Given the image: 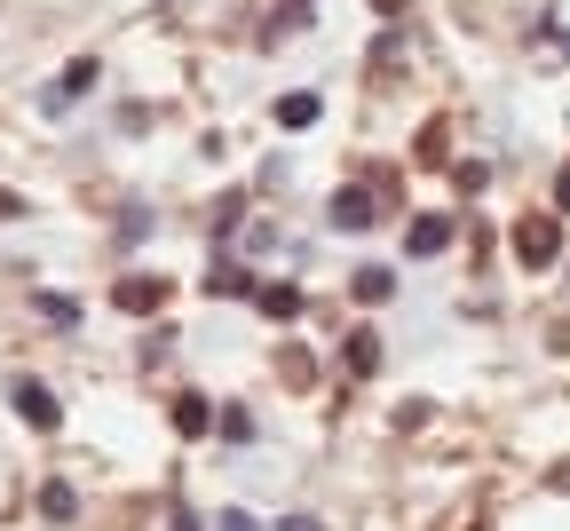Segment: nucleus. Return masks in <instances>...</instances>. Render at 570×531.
<instances>
[{
    "label": "nucleus",
    "mask_w": 570,
    "mask_h": 531,
    "mask_svg": "<svg viewBox=\"0 0 570 531\" xmlns=\"http://www.w3.org/2000/svg\"><path fill=\"white\" fill-rule=\"evenodd\" d=\"M175 428H183V437H207V428H214V405H207V396H175Z\"/></svg>",
    "instance_id": "423d86ee"
},
{
    "label": "nucleus",
    "mask_w": 570,
    "mask_h": 531,
    "mask_svg": "<svg viewBox=\"0 0 570 531\" xmlns=\"http://www.w3.org/2000/svg\"><path fill=\"white\" fill-rule=\"evenodd\" d=\"M222 531H254V516H222Z\"/></svg>",
    "instance_id": "2eb2a0df"
},
{
    "label": "nucleus",
    "mask_w": 570,
    "mask_h": 531,
    "mask_svg": "<svg viewBox=\"0 0 570 531\" xmlns=\"http://www.w3.org/2000/svg\"><path fill=\"white\" fill-rule=\"evenodd\" d=\"M373 365H381V342H373V334H349V373L364 381V373H373Z\"/></svg>",
    "instance_id": "9b49d317"
},
{
    "label": "nucleus",
    "mask_w": 570,
    "mask_h": 531,
    "mask_svg": "<svg viewBox=\"0 0 570 531\" xmlns=\"http://www.w3.org/2000/svg\"><path fill=\"white\" fill-rule=\"evenodd\" d=\"M555 254H562V222L555 215H523L515 222V262H523V270H547Z\"/></svg>",
    "instance_id": "f257e3e1"
},
{
    "label": "nucleus",
    "mask_w": 570,
    "mask_h": 531,
    "mask_svg": "<svg viewBox=\"0 0 570 531\" xmlns=\"http://www.w3.org/2000/svg\"><path fill=\"white\" fill-rule=\"evenodd\" d=\"M9 405L24 413V428H40V437H48L56 420H63V405H56V396H48L40 381H9Z\"/></svg>",
    "instance_id": "7ed1b4c3"
},
{
    "label": "nucleus",
    "mask_w": 570,
    "mask_h": 531,
    "mask_svg": "<svg viewBox=\"0 0 570 531\" xmlns=\"http://www.w3.org/2000/svg\"><path fill=\"white\" fill-rule=\"evenodd\" d=\"M373 215H381V198L364 191V183L333 191V207H325V222H333V230H373Z\"/></svg>",
    "instance_id": "f03ea898"
},
{
    "label": "nucleus",
    "mask_w": 570,
    "mask_h": 531,
    "mask_svg": "<svg viewBox=\"0 0 570 531\" xmlns=\"http://www.w3.org/2000/svg\"><path fill=\"white\" fill-rule=\"evenodd\" d=\"M207 293H246V270H230V262H222V270L207 278Z\"/></svg>",
    "instance_id": "4468645a"
},
{
    "label": "nucleus",
    "mask_w": 570,
    "mask_h": 531,
    "mask_svg": "<svg viewBox=\"0 0 570 531\" xmlns=\"http://www.w3.org/2000/svg\"><path fill=\"white\" fill-rule=\"evenodd\" d=\"M40 318H48V325H80V302H63V293H40Z\"/></svg>",
    "instance_id": "ddd939ff"
},
{
    "label": "nucleus",
    "mask_w": 570,
    "mask_h": 531,
    "mask_svg": "<svg viewBox=\"0 0 570 531\" xmlns=\"http://www.w3.org/2000/svg\"><path fill=\"white\" fill-rule=\"evenodd\" d=\"M88 88H95V64L80 56V64H72V72H63V80L48 88V104H72V95H88Z\"/></svg>",
    "instance_id": "6e6552de"
},
{
    "label": "nucleus",
    "mask_w": 570,
    "mask_h": 531,
    "mask_svg": "<svg viewBox=\"0 0 570 531\" xmlns=\"http://www.w3.org/2000/svg\"><path fill=\"white\" fill-rule=\"evenodd\" d=\"M444 246H452V215H420L405 230V254H444Z\"/></svg>",
    "instance_id": "20e7f679"
},
{
    "label": "nucleus",
    "mask_w": 570,
    "mask_h": 531,
    "mask_svg": "<svg viewBox=\"0 0 570 531\" xmlns=\"http://www.w3.org/2000/svg\"><path fill=\"white\" fill-rule=\"evenodd\" d=\"M112 302H119L127 318H136V310H159V302H166V286H159V278H119V293H112Z\"/></svg>",
    "instance_id": "39448f33"
},
{
    "label": "nucleus",
    "mask_w": 570,
    "mask_h": 531,
    "mask_svg": "<svg viewBox=\"0 0 570 531\" xmlns=\"http://www.w3.org/2000/svg\"><path fill=\"white\" fill-rule=\"evenodd\" d=\"M40 516H48V523H72V516H80L72 484H48V492H40Z\"/></svg>",
    "instance_id": "9d476101"
},
{
    "label": "nucleus",
    "mask_w": 570,
    "mask_h": 531,
    "mask_svg": "<svg viewBox=\"0 0 570 531\" xmlns=\"http://www.w3.org/2000/svg\"><path fill=\"white\" fill-rule=\"evenodd\" d=\"M388 293H396L388 270H357V302H388Z\"/></svg>",
    "instance_id": "f8f14e48"
},
{
    "label": "nucleus",
    "mask_w": 570,
    "mask_h": 531,
    "mask_svg": "<svg viewBox=\"0 0 570 531\" xmlns=\"http://www.w3.org/2000/svg\"><path fill=\"white\" fill-rule=\"evenodd\" d=\"M373 9H381V16H396V9H405V0H373Z\"/></svg>",
    "instance_id": "dca6fc26"
},
{
    "label": "nucleus",
    "mask_w": 570,
    "mask_h": 531,
    "mask_svg": "<svg viewBox=\"0 0 570 531\" xmlns=\"http://www.w3.org/2000/svg\"><path fill=\"white\" fill-rule=\"evenodd\" d=\"M293 9H301V0H293Z\"/></svg>",
    "instance_id": "a211bd4d"
},
{
    "label": "nucleus",
    "mask_w": 570,
    "mask_h": 531,
    "mask_svg": "<svg viewBox=\"0 0 570 531\" xmlns=\"http://www.w3.org/2000/svg\"><path fill=\"white\" fill-rule=\"evenodd\" d=\"M317 112H325L317 95H278V112H270V119H278V127H317Z\"/></svg>",
    "instance_id": "0eeeda50"
},
{
    "label": "nucleus",
    "mask_w": 570,
    "mask_h": 531,
    "mask_svg": "<svg viewBox=\"0 0 570 531\" xmlns=\"http://www.w3.org/2000/svg\"><path fill=\"white\" fill-rule=\"evenodd\" d=\"M562 207H570V175H562Z\"/></svg>",
    "instance_id": "f3484780"
},
{
    "label": "nucleus",
    "mask_w": 570,
    "mask_h": 531,
    "mask_svg": "<svg viewBox=\"0 0 570 531\" xmlns=\"http://www.w3.org/2000/svg\"><path fill=\"white\" fill-rule=\"evenodd\" d=\"M254 302H261V318H293L301 293H293V286H254Z\"/></svg>",
    "instance_id": "1a4fd4ad"
}]
</instances>
